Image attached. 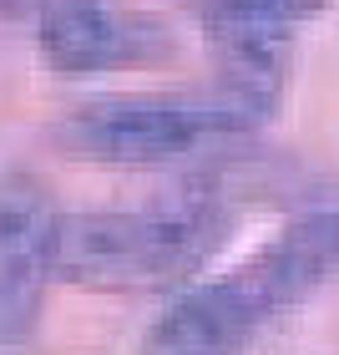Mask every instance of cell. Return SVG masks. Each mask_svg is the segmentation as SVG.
<instances>
[{
	"label": "cell",
	"mask_w": 339,
	"mask_h": 355,
	"mask_svg": "<svg viewBox=\"0 0 339 355\" xmlns=\"http://www.w3.org/2000/svg\"><path fill=\"white\" fill-rule=\"evenodd\" d=\"M339 279V208L288 218L248 259L187 284L147 330L142 355H244L258 330Z\"/></svg>",
	"instance_id": "6da1fadb"
},
{
	"label": "cell",
	"mask_w": 339,
	"mask_h": 355,
	"mask_svg": "<svg viewBox=\"0 0 339 355\" xmlns=\"http://www.w3.org/2000/svg\"><path fill=\"white\" fill-rule=\"evenodd\" d=\"M228 203L218 188H177L142 208L61 214L56 279L76 289H172L187 284L228 234Z\"/></svg>",
	"instance_id": "7a4b0ae2"
},
{
	"label": "cell",
	"mask_w": 339,
	"mask_h": 355,
	"mask_svg": "<svg viewBox=\"0 0 339 355\" xmlns=\"http://www.w3.org/2000/svg\"><path fill=\"white\" fill-rule=\"evenodd\" d=\"M248 117L233 102H192V96H102L76 107L56 127V142L86 163L111 168H152L172 157H192L213 142L253 132Z\"/></svg>",
	"instance_id": "3957f363"
},
{
	"label": "cell",
	"mask_w": 339,
	"mask_h": 355,
	"mask_svg": "<svg viewBox=\"0 0 339 355\" xmlns=\"http://www.w3.org/2000/svg\"><path fill=\"white\" fill-rule=\"evenodd\" d=\"M36 51L61 76L163 71L183 56L172 21L127 0H46L36 15Z\"/></svg>",
	"instance_id": "277c9868"
},
{
	"label": "cell",
	"mask_w": 339,
	"mask_h": 355,
	"mask_svg": "<svg viewBox=\"0 0 339 355\" xmlns=\"http://www.w3.org/2000/svg\"><path fill=\"white\" fill-rule=\"evenodd\" d=\"M61 214L36 173L0 178V350L36 340L56 279Z\"/></svg>",
	"instance_id": "5b68a950"
},
{
	"label": "cell",
	"mask_w": 339,
	"mask_h": 355,
	"mask_svg": "<svg viewBox=\"0 0 339 355\" xmlns=\"http://www.w3.org/2000/svg\"><path fill=\"white\" fill-rule=\"evenodd\" d=\"M329 0H208V26H253V31H294L314 21Z\"/></svg>",
	"instance_id": "8992f818"
},
{
	"label": "cell",
	"mask_w": 339,
	"mask_h": 355,
	"mask_svg": "<svg viewBox=\"0 0 339 355\" xmlns=\"http://www.w3.org/2000/svg\"><path fill=\"white\" fill-rule=\"evenodd\" d=\"M46 0H0V15L6 21H26V15H41Z\"/></svg>",
	"instance_id": "52a82bcc"
}]
</instances>
